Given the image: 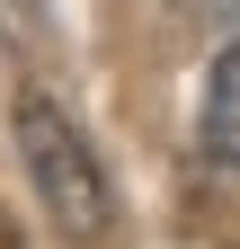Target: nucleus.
<instances>
[{
  "label": "nucleus",
  "instance_id": "obj_1",
  "mask_svg": "<svg viewBox=\"0 0 240 249\" xmlns=\"http://www.w3.org/2000/svg\"><path fill=\"white\" fill-rule=\"evenodd\" d=\"M18 160H27L36 205L53 213L63 240H107V223H116L107 169H98V151L80 142V124L53 107V98H18Z\"/></svg>",
  "mask_w": 240,
  "mask_h": 249
},
{
  "label": "nucleus",
  "instance_id": "obj_2",
  "mask_svg": "<svg viewBox=\"0 0 240 249\" xmlns=\"http://www.w3.org/2000/svg\"><path fill=\"white\" fill-rule=\"evenodd\" d=\"M205 151L223 169H240V45H223L214 80H205Z\"/></svg>",
  "mask_w": 240,
  "mask_h": 249
},
{
  "label": "nucleus",
  "instance_id": "obj_3",
  "mask_svg": "<svg viewBox=\"0 0 240 249\" xmlns=\"http://www.w3.org/2000/svg\"><path fill=\"white\" fill-rule=\"evenodd\" d=\"M0 9H18V0H0Z\"/></svg>",
  "mask_w": 240,
  "mask_h": 249
}]
</instances>
